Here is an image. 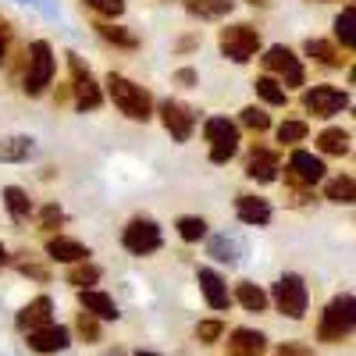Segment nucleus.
<instances>
[{
    "label": "nucleus",
    "instance_id": "nucleus-1",
    "mask_svg": "<svg viewBox=\"0 0 356 356\" xmlns=\"http://www.w3.org/2000/svg\"><path fill=\"white\" fill-rule=\"evenodd\" d=\"M107 93H111L114 107L122 111L125 118H132V122H150V118H154V97L146 93L139 82L111 72L107 75Z\"/></svg>",
    "mask_w": 356,
    "mask_h": 356
},
{
    "label": "nucleus",
    "instance_id": "nucleus-2",
    "mask_svg": "<svg viewBox=\"0 0 356 356\" xmlns=\"http://www.w3.org/2000/svg\"><path fill=\"white\" fill-rule=\"evenodd\" d=\"M353 324H356V303H353L349 292H342L324 307V314L317 321V342H324V346L346 342L353 335Z\"/></svg>",
    "mask_w": 356,
    "mask_h": 356
},
{
    "label": "nucleus",
    "instance_id": "nucleus-3",
    "mask_svg": "<svg viewBox=\"0 0 356 356\" xmlns=\"http://www.w3.org/2000/svg\"><path fill=\"white\" fill-rule=\"evenodd\" d=\"M54 50L47 40H36L33 47L25 50V75H22V89H25V97H40L43 89L50 86L54 79Z\"/></svg>",
    "mask_w": 356,
    "mask_h": 356
},
{
    "label": "nucleus",
    "instance_id": "nucleus-4",
    "mask_svg": "<svg viewBox=\"0 0 356 356\" xmlns=\"http://www.w3.org/2000/svg\"><path fill=\"white\" fill-rule=\"evenodd\" d=\"M218 47H221V54L228 57V61L246 65V61H253L257 50H260V33H257L253 25H246V22H239V25H225V29H221V36H218Z\"/></svg>",
    "mask_w": 356,
    "mask_h": 356
},
{
    "label": "nucleus",
    "instance_id": "nucleus-5",
    "mask_svg": "<svg viewBox=\"0 0 356 356\" xmlns=\"http://www.w3.org/2000/svg\"><path fill=\"white\" fill-rule=\"evenodd\" d=\"M271 300L278 307V314H285L289 321H300L307 314V303H310V296H307V285L300 275H282L275 282V292H271Z\"/></svg>",
    "mask_w": 356,
    "mask_h": 356
},
{
    "label": "nucleus",
    "instance_id": "nucleus-6",
    "mask_svg": "<svg viewBox=\"0 0 356 356\" xmlns=\"http://www.w3.org/2000/svg\"><path fill=\"white\" fill-rule=\"evenodd\" d=\"M203 136H207V143H211V161L214 164L232 161L235 150H239V125H232L228 118H207Z\"/></svg>",
    "mask_w": 356,
    "mask_h": 356
},
{
    "label": "nucleus",
    "instance_id": "nucleus-7",
    "mask_svg": "<svg viewBox=\"0 0 356 356\" xmlns=\"http://www.w3.org/2000/svg\"><path fill=\"white\" fill-rule=\"evenodd\" d=\"M68 68H72V86L68 89H72V97H75V107L79 111H97L104 104V93H100L93 72L82 65L79 54H68Z\"/></svg>",
    "mask_w": 356,
    "mask_h": 356
},
{
    "label": "nucleus",
    "instance_id": "nucleus-8",
    "mask_svg": "<svg viewBox=\"0 0 356 356\" xmlns=\"http://www.w3.org/2000/svg\"><path fill=\"white\" fill-rule=\"evenodd\" d=\"M161 228H157V221H150V218H132L129 225H125V232H122V246L132 253V257H146V253H157L161 250Z\"/></svg>",
    "mask_w": 356,
    "mask_h": 356
},
{
    "label": "nucleus",
    "instance_id": "nucleus-9",
    "mask_svg": "<svg viewBox=\"0 0 356 356\" xmlns=\"http://www.w3.org/2000/svg\"><path fill=\"white\" fill-rule=\"evenodd\" d=\"M260 61H264V68H267V72H275V75L282 79V89H285V86H303V82H307L300 57H296L289 47H282V43L267 50V54L260 57ZM275 75H271V79H275Z\"/></svg>",
    "mask_w": 356,
    "mask_h": 356
},
{
    "label": "nucleus",
    "instance_id": "nucleus-10",
    "mask_svg": "<svg viewBox=\"0 0 356 356\" xmlns=\"http://www.w3.org/2000/svg\"><path fill=\"white\" fill-rule=\"evenodd\" d=\"M346 107H349V97L342 93V89H335V86H314V89L303 93V111L314 114V118H332V114H339Z\"/></svg>",
    "mask_w": 356,
    "mask_h": 356
},
{
    "label": "nucleus",
    "instance_id": "nucleus-11",
    "mask_svg": "<svg viewBox=\"0 0 356 356\" xmlns=\"http://www.w3.org/2000/svg\"><path fill=\"white\" fill-rule=\"evenodd\" d=\"M161 125L168 129L171 139L186 143V139L193 136V129H196V111L186 107L182 100H164V104H161Z\"/></svg>",
    "mask_w": 356,
    "mask_h": 356
},
{
    "label": "nucleus",
    "instance_id": "nucleus-12",
    "mask_svg": "<svg viewBox=\"0 0 356 356\" xmlns=\"http://www.w3.org/2000/svg\"><path fill=\"white\" fill-rule=\"evenodd\" d=\"M285 171H289L300 186L314 189V186L321 182V178H324V171H328V168H324V161H321V157H314L310 150H292V157H289V168H285Z\"/></svg>",
    "mask_w": 356,
    "mask_h": 356
},
{
    "label": "nucleus",
    "instance_id": "nucleus-13",
    "mask_svg": "<svg viewBox=\"0 0 356 356\" xmlns=\"http://www.w3.org/2000/svg\"><path fill=\"white\" fill-rule=\"evenodd\" d=\"M25 339H29V349H33V353H61L72 342L68 328H61V324H47V328L25 332Z\"/></svg>",
    "mask_w": 356,
    "mask_h": 356
},
{
    "label": "nucleus",
    "instance_id": "nucleus-14",
    "mask_svg": "<svg viewBox=\"0 0 356 356\" xmlns=\"http://www.w3.org/2000/svg\"><path fill=\"white\" fill-rule=\"evenodd\" d=\"M200 292L211 310H228L232 307V296H228V285L218 271H211V267H203L200 271Z\"/></svg>",
    "mask_w": 356,
    "mask_h": 356
},
{
    "label": "nucleus",
    "instance_id": "nucleus-15",
    "mask_svg": "<svg viewBox=\"0 0 356 356\" xmlns=\"http://www.w3.org/2000/svg\"><path fill=\"white\" fill-rule=\"evenodd\" d=\"M47 324H54V303H50V296H36L33 303L22 307V314H18V328L22 332H36V328H47Z\"/></svg>",
    "mask_w": 356,
    "mask_h": 356
},
{
    "label": "nucleus",
    "instance_id": "nucleus-16",
    "mask_svg": "<svg viewBox=\"0 0 356 356\" xmlns=\"http://www.w3.org/2000/svg\"><path fill=\"white\" fill-rule=\"evenodd\" d=\"M278 154L267 150V146H253V154L246 161V175L253 178V182H275L278 178Z\"/></svg>",
    "mask_w": 356,
    "mask_h": 356
},
{
    "label": "nucleus",
    "instance_id": "nucleus-17",
    "mask_svg": "<svg viewBox=\"0 0 356 356\" xmlns=\"http://www.w3.org/2000/svg\"><path fill=\"white\" fill-rule=\"evenodd\" d=\"M47 257L61 260V264H86L89 260V246H82L79 239H68V235H50L47 239Z\"/></svg>",
    "mask_w": 356,
    "mask_h": 356
},
{
    "label": "nucleus",
    "instance_id": "nucleus-18",
    "mask_svg": "<svg viewBox=\"0 0 356 356\" xmlns=\"http://www.w3.org/2000/svg\"><path fill=\"white\" fill-rule=\"evenodd\" d=\"M79 303H82V314L97 317V321H118V303L111 300L107 292H100V289L79 292Z\"/></svg>",
    "mask_w": 356,
    "mask_h": 356
},
{
    "label": "nucleus",
    "instance_id": "nucleus-19",
    "mask_svg": "<svg viewBox=\"0 0 356 356\" xmlns=\"http://www.w3.org/2000/svg\"><path fill=\"white\" fill-rule=\"evenodd\" d=\"M267 339L253 328H235L228 339V356H264Z\"/></svg>",
    "mask_w": 356,
    "mask_h": 356
},
{
    "label": "nucleus",
    "instance_id": "nucleus-20",
    "mask_svg": "<svg viewBox=\"0 0 356 356\" xmlns=\"http://www.w3.org/2000/svg\"><path fill=\"white\" fill-rule=\"evenodd\" d=\"M235 214L246 225H267L271 221V203L260 196H235Z\"/></svg>",
    "mask_w": 356,
    "mask_h": 356
},
{
    "label": "nucleus",
    "instance_id": "nucleus-21",
    "mask_svg": "<svg viewBox=\"0 0 356 356\" xmlns=\"http://www.w3.org/2000/svg\"><path fill=\"white\" fill-rule=\"evenodd\" d=\"M307 57H314L317 65H324V68H342V65H349V57L332 43V40H307Z\"/></svg>",
    "mask_w": 356,
    "mask_h": 356
},
{
    "label": "nucleus",
    "instance_id": "nucleus-22",
    "mask_svg": "<svg viewBox=\"0 0 356 356\" xmlns=\"http://www.w3.org/2000/svg\"><path fill=\"white\" fill-rule=\"evenodd\" d=\"M235 303L239 307H246L250 314H260V310H267V292L260 289V285H253V282H239L235 285Z\"/></svg>",
    "mask_w": 356,
    "mask_h": 356
},
{
    "label": "nucleus",
    "instance_id": "nucleus-23",
    "mask_svg": "<svg viewBox=\"0 0 356 356\" xmlns=\"http://www.w3.org/2000/svg\"><path fill=\"white\" fill-rule=\"evenodd\" d=\"M232 8H235V0H186V11L196 18H207V22L225 18Z\"/></svg>",
    "mask_w": 356,
    "mask_h": 356
},
{
    "label": "nucleus",
    "instance_id": "nucleus-24",
    "mask_svg": "<svg viewBox=\"0 0 356 356\" xmlns=\"http://www.w3.org/2000/svg\"><path fill=\"white\" fill-rule=\"evenodd\" d=\"M317 150L332 154V157H346L349 154V132L346 129H324L317 136Z\"/></svg>",
    "mask_w": 356,
    "mask_h": 356
},
{
    "label": "nucleus",
    "instance_id": "nucleus-25",
    "mask_svg": "<svg viewBox=\"0 0 356 356\" xmlns=\"http://www.w3.org/2000/svg\"><path fill=\"white\" fill-rule=\"evenodd\" d=\"M335 40L342 43V54H349L356 47V11H353V4H346L342 15L335 18Z\"/></svg>",
    "mask_w": 356,
    "mask_h": 356
},
{
    "label": "nucleus",
    "instance_id": "nucleus-26",
    "mask_svg": "<svg viewBox=\"0 0 356 356\" xmlns=\"http://www.w3.org/2000/svg\"><path fill=\"white\" fill-rule=\"evenodd\" d=\"M253 86H257V97H260L264 104H271V107H285V104H289V93L282 89V82H278V79L260 75Z\"/></svg>",
    "mask_w": 356,
    "mask_h": 356
},
{
    "label": "nucleus",
    "instance_id": "nucleus-27",
    "mask_svg": "<svg viewBox=\"0 0 356 356\" xmlns=\"http://www.w3.org/2000/svg\"><path fill=\"white\" fill-rule=\"evenodd\" d=\"M4 207H8V214L15 221H25L29 214H33V200H29V193L18 189V186H8L4 189Z\"/></svg>",
    "mask_w": 356,
    "mask_h": 356
},
{
    "label": "nucleus",
    "instance_id": "nucleus-28",
    "mask_svg": "<svg viewBox=\"0 0 356 356\" xmlns=\"http://www.w3.org/2000/svg\"><path fill=\"white\" fill-rule=\"evenodd\" d=\"M97 282H100V267L97 264L86 260V264H72L68 267V285H75L79 292H86L89 285H97Z\"/></svg>",
    "mask_w": 356,
    "mask_h": 356
},
{
    "label": "nucleus",
    "instance_id": "nucleus-29",
    "mask_svg": "<svg viewBox=\"0 0 356 356\" xmlns=\"http://www.w3.org/2000/svg\"><path fill=\"white\" fill-rule=\"evenodd\" d=\"M353 196H356L353 175H339V178H332V182L324 186V200H332V203H353Z\"/></svg>",
    "mask_w": 356,
    "mask_h": 356
},
{
    "label": "nucleus",
    "instance_id": "nucleus-30",
    "mask_svg": "<svg viewBox=\"0 0 356 356\" xmlns=\"http://www.w3.org/2000/svg\"><path fill=\"white\" fill-rule=\"evenodd\" d=\"M97 33H100V36H104L107 43H114V47H125V50L139 47L136 33H129L125 25H107V22H97Z\"/></svg>",
    "mask_w": 356,
    "mask_h": 356
},
{
    "label": "nucleus",
    "instance_id": "nucleus-31",
    "mask_svg": "<svg viewBox=\"0 0 356 356\" xmlns=\"http://www.w3.org/2000/svg\"><path fill=\"white\" fill-rule=\"evenodd\" d=\"M29 150H33V139H25V136H11L0 143V161H25Z\"/></svg>",
    "mask_w": 356,
    "mask_h": 356
},
{
    "label": "nucleus",
    "instance_id": "nucleus-32",
    "mask_svg": "<svg viewBox=\"0 0 356 356\" xmlns=\"http://www.w3.org/2000/svg\"><path fill=\"white\" fill-rule=\"evenodd\" d=\"M307 132H310L307 122H296V118H289V122L278 125V143H282V146H296V143L307 139Z\"/></svg>",
    "mask_w": 356,
    "mask_h": 356
},
{
    "label": "nucleus",
    "instance_id": "nucleus-33",
    "mask_svg": "<svg viewBox=\"0 0 356 356\" xmlns=\"http://www.w3.org/2000/svg\"><path fill=\"white\" fill-rule=\"evenodd\" d=\"M178 235H182L186 243H200V239H207V221L203 218H193V214H186V218H178Z\"/></svg>",
    "mask_w": 356,
    "mask_h": 356
},
{
    "label": "nucleus",
    "instance_id": "nucleus-34",
    "mask_svg": "<svg viewBox=\"0 0 356 356\" xmlns=\"http://www.w3.org/2000/svg\"><path fill=\"white\" fill-rule=\"evenodd\" d=\"M75 332H79L82 342H100V321L89 317V314H79L75 317Z\"/></svg>",
    "mask_w": 356,
    "mask_h": 356
},
{
    "label": "nucleus",
    "instance_id": "nucleus-35",
    "mask_svg": "<svg viewBox=\"0 0 356 356\" xmlns=\"http://www.w3.org/2000/svg\"><path fill=\"white\" fill-rule=\"evenodd\" d=\"M243 125L253 129V132H267V129H271V114L260 111V107H246L243 111Z\"/></svg>",
    "mask_w": 356,
    "mask_h": 356
},
{
    "label": "nucleus",
    "instance_id": "nucleus-36",
    "mask_svg": "<svg viewBox=\"0 0 356 356\" xmlns=\"http://www.w3.org/2000/svg\"><path fill=\"white\" fill-rule=\"evenodd\" d=\"M86 8L104 15V18H118V15L125 11V0H86Z\"/></svg>",
    "mask_w": 356,
    "mask_h": 356
},
{
    "label": "nucleus",
    "instance_id": "nucleus-37",
    "mask_svg": "<svg viewBox=\"0 0 356 356\" xmlns=\"http://www.w3.org/2000/svg\"><path fill=\"white\" fill-rule=\"evenodd\" d=\"M57 225H65V211H61L57 203H47L43 211H40V228H43V232H54Z\"/></svg>",
    "mask_w": 356,
    "mask_h": 356
},
{
    "label": "nucleus",
    "instance_id": "nucleus-38",
    "mask_svg": "<svg viewBox=\"0 0 356 356\" xmlns=\"http://www.w3.org/2000/svg\"><path fill=\"white\" fill-rule=\"evenodd\" d=\"M221 332H225L221 321H200V324H196V339H200V342H218Z\"/></svg>",
    "mask_w": 356,
    "mask_h": 356
},
{
    "label": "nucleus",
    "instance_id": "nucleus-39",
    "mask_svg": "<svg viewBox=\"0 0 356 356\" xmlns=\"http://www.w3.org/2000/svg\"><path fill=\"white\" fill-rule=\"evenodd\" d=\"M18 271L29 275V278H36V282H47V278H50L47 267H43V264H33V260H18Z\"/></svg>",
    "mask_w": 356,
    "mask_h": 356
},
{
    "label": "nucleus",
    "instance_id": "nucleus-40",
    "mask_svg": "<svg viewBox=\"0 0 356 356\" xmlns=\"http://www.w3.org/2000/svg\"><path fill=\"white\" fill-rule=\"evenodd\" d=\"M278 356H314L303 342H285V346H278Z\"/></svg>",
    "mask_w": 356,
    "mask_h": 356
},
{
    "label": "nucleus",
    "instance_id": "nucleus-41",
    "mask_svg": "<svg viewBox=\"0 0 356 356\" xmlns=\"http://www.w3.org/2000/svg\"><path fill=\"white\" fill-rule=\"evenodd\" d=\"M175 82H182V86H196V82H200V75H196L193 68H178V72H175Z\"/></svg>",
    "mask_w": 356,
    "mask_h": 356
},
{
    "label": "nucleus",
    "instance_id": "nucleus-42",
    "mask_svg": "<svg viewBox=\"0 0 356 356\" xmlns=\"http://www.w3.org/2000/svg\"><path fill=\"white\" fill-rule=\"evenodd\" d=\"M8 40H11V33H8V25H0V68L8 65Z\"/></svg>",
    "mask_w": 356,
    "mask_h": 356
},
{
    "label": "nucleus",
    "instance_id": "nucleus-43",
    "mask_svg": "<svg viewBox=\"0 0 356 356\" xmlns=\"http://www.w3.org/2000/svg\"><path fill=\"white\" fill-rule=\"evenodd\" d=\"M250 4H253V8H267V4H271V0H250Z\"/></svg>",
    "mask_w": 356,
    "mask_h": 356
},
{
    "label": "nucleus",
    "instance_id": "nucleus-44",
    "mask_svg": "<svg viewBox=\"0 0 356 356\" xmlns=\"http://www.w3.org/2000/svg\"><path fill=\"white\" fill-rule=\"evenodd\" d=\"M4 264H8V250H4V246H0V267H4Z\"/></svg>",
    "mask_w": 356,
    "mask_h": 356
},
{
    "label": "nucleus",
    "instance_id": "nucleus-45",
    "mask_svg": "<svg viewBox=\"0 0 356 356\" xmlns=\"http://www.w3.org/2000/svg\"><path fill=\"white\" fill-rule=\"evenodd\" d=\"M136 356H157V353H136Z\"/></svg>",
    "mask_w": 356,
    "mask_h": 356
}]
</instances>
